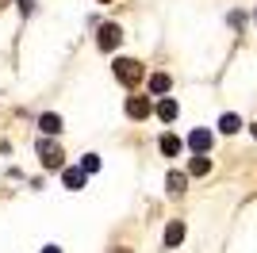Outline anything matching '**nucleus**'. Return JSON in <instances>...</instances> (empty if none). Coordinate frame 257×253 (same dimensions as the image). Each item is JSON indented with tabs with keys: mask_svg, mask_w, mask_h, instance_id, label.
Masks as SVG:
<instances>
[{
	"mask_svg": "<svg viewBox=\"0 0 257 253\" xmlns=\"http://www.w3.org/2000/svg\"><path fill=\"white\" fill-rule=\"evenodd\" d=\"M35 154H39V161H43L46 169H62L65 165V154H62V146L58 142H50V138H39V146H35Z\"/></svg>",
	"mask_w": 257,
	"mask_h": 253,
	"instance_id": "f257e3e1",
	"label": "nucleus"
},
{
	"mask_svg": "<svg viewBox=\"0 0 257 253\" xmlns=\"http://www.w3.org/2000/svg\"><path fill=\"white\" fill-rule=\"evenodd\" d=\"M115 77H119V84H139L142 81V65L135 62V58H119L115 62Z\"/></svg>",
	"mask_w": 257,
	"mask_h": 253,
	"instance_id": "f03ea898",
	"label": "nucleus"
},
{
	"mask_svg": "<svg viewBox=\"0 0 257 253\" xmlns=\"http://www.w3.org/2000/svg\"><path fill=\"white\" fill-rule=\"evenodd\" d=\"M62 184H65L69 192H81V188L88 184V173H85L81 165H69V169H62Z\"/></svg>",
	"mask_w": 257,
	"mask_h": 253,
	"instance_id": "7ed1b4c3",
	"label": "nucleus"
},
{
	"mask_svg": "<svg viewBox=\"0 0 257 253\" xmlns=\"http://www.w3.org/2000/svg\"><path fill=\"white\" fill-rule=\"evenodd\" d=\"M100 50H115L119 42H123V31H119L115 23H104V27H100Z\"/></svg>",
	"mask_w": 257,
	"mask_h": 253,
	"instance_id": "20e7f679",
	"label": "nucleus"
},
{
	"mask_svg": "<svg viewBox=\"0 0 257 253\" xmlns=\"http://www.w3.org/2000/svg\"><path fill=\"white\" fill-rule=\"evenodd\" d=\"M150 111H154V107H150V100H146V96H131V100H127V115H131V119H146Z\"/></svg>",
	"mask_w": 257,
	"mask_h": 253,
	"instance_id": "39448f33",
	"label": "nucleus"
},
{
	"mask_svg": "<svg viewBox=\"0 0 257 253\" xmlns=\"http://www.w3.org/2000/svg\"><path fill=\"white\" fill-rule=\"evenodd\" d=\"M188 146H192L196 154H207V150H211V131H204V126H196L192 135H188Z\"/></svg>",
	"mask_w": 257,
	"mask_h": 253,
	"instance_id": "423d86ee",
	"label": "nucleus"
},
{
	"mask_svg": "<svg viewBox=\"0 0 257 253\" xmlns=\"http://www.w3.org/2000/svg\"><path fill=\"white\" fill-rule=\"evenodd\" d=\"M39 131H43L46 138L62 135V115H54V111H46V115H39Z\"/></svg>",
	"mask_w": 257,
	"mask_h": 253,
	"instance_id": "0eeeda50",
	"label": "nucleus"
},
{
	"mask_svg": "<svg viewBox=\"0 0 257 253\" xmlns=\"http://www.w3.org/2000/svg\"><path fill=\"white\" fill-rule=\"evenodd\" d=\"M177 115H181V104L165 96V100H161V104H158V119H161V123H173V119H177Z\"/></svg>",
	"mask_w": 257,
	"mask_h": 253,
	"instance_id": "6e6552de",
	"label": "nucleus"
},
{
	"mask_svg": "<svg viewBox=\"0 0 257 253\" xmlns=\"http://www.w3.org/2000/svg\"><path fill=\"white\" fill-rule=\"evenodd\" d=\"M158 146H161V154H165V158H177V154L184 150V142H181L177 135H161V142H158Z\"/></svg>",
	"mask_w": 257,
	"mask_h": 253,
	"instance_id": "1a4fd4ad",
	"label": "nucleus"
},
{
	"mask_svg": "<svg viewBox=\"0 0 257 253\" xmlns=\"http://www.w3.org/2000/svg\"><path fill=\"white\" fill-rule=\"evenodd\" d=\"M146 84H150V92H154V96H165V92L173 88L169 73H150V81H146Z\"/></svg>",
	"mask_w": 257,
	"mask_h": 253,
	"instance_id": "9d476101",
	"label": "nucleus"
},
{
	"mask_svg": "<svg viewBox=\"0 0 257 253\" xmlns=\"http://www.w3.org/2000/svg\"><path fill=\"white\" fill-rule=\"evenodd\" d=\"M184 242V222H169V226H165V245H181Z\"/></svg>",
	"mask_w": 257,
	"mask_h": 253,
	"instance_id": "9b49d317",
	"label": "nucleus"
},
{
	"mask_svg": "<svg viewBox=\"0 0 257 253\" xmlns=\"http://www.w3.org/2000/svg\"><path fill=\"white\" fill-rule=\"evenodd\" d=\"M219 131H223V135H238V131H242V119H238L234 111H226V115L219 119Z\"/></svg>",
	"mask_w": 257,
	"mask_h": 253,
	"instance_id": "f8f14e48",
	"label": "nucleus"
},
{
	"mask_svg": "<svg viewBox=\"0 0 257 253\" xmlns=\"http://www.w3.org/2000/svg\"><path fill=\"white\" fill-rule=\"evenodd\" d=\"M188 173H192V177H207V173H211V161H207V154H196L192 165H188Z\"/></svg>",
	"mask_w": 257,
	"mask_h": 253,
	"instance_id": "ddd939ff",
	"label": "nucleus"
},
{
	"mask_svg": "<svg viewBox=\"0 0 257 253\" xmlns=\"http://www.w3.org/2000/svg\"><path fill=\"white\" fill-rule=\"evenodd\" d=\"M184 184H188V177H184V173H169V177H165V188H169V196H181Z\"/></svg>",
	"mask_w": 257,
	"mask_h": 253,
	"instance_id": "4468645a",
	"label": "nucleus"
},
{
	"mask_svg": "<svg viewBox=\"0 0 257 253\" xmlns=\"http://www.w3.org/2000/svg\"><path fill=\"white\" fill-rule=\"evenodd\" d=\"M81 169H85V173H96V169H100V158H96V154H85V158H81Z\"/></svg>",
	"mask_w": 257,
	"mask_h": 253,
	"instance_id": "2eb2a0df",
	"label": "nucleus"
},
{
	"mask_svg": "<svg viewBox=\"0 0 257 253\" xmlns=\"http://www.w3.org/2000/svg\"><path fill=\"white\" fill-rule=\"evenodd\" d=\"M39 253H62V249H58V245H46V249H39Z\"/></svg>",
	"mask_w": 257,
	"mask_h": 253,
	"instance_id": "dca6fc26",
	"label": "nucleus"
},
{
	"mask_svg": "<svg viewBox=\"0 0 257 253\" xmlns=\"http://www.w3.org/2000/svg\"><path fill=\"white\" fill-rule=\"evenodd\" d=\"M20 4H23V8H31V0H20Z\"/></svg>",
	"mask_w": 257,
	"mask_h": 253,
	"instance_id": "f3484780",
	"label": "nucleus"
},
{
	"mask_svg": "<svg viewBox=\"0 0 257 253\" xmlns=\"http://www.w3.org/2000/svg\"><path fill=\"white\" fill-rule=\"evenodd\" d=\"M111 253H131V249H111Z\"/></svg>",
	"mask_w": 257,
	"mask_h": 253,
	"instance_id": "a211bd4d",
	"label": "nucleus"
},
{
	"mask_svg": "<svg viewBox=\"0 0 257 253\" xmlns=\"http://www.w3.org/2000/svg\"><path fill=\"white\" fill-rule=\"evenodd\" d=\"M253 138H257V123H253Z\"/></svg>",
	"mask_w": 257,
	"mask_h": 253,
	"instance_id": "6ab92c4d",
	"label": "nucleus"
},
{
	"mask_svg": "<svg viewBox=\"0 0 257 253\" xmlns=\"http://www.w3.org/2000/svg\"><path fill=\"white\" fill-rule=\"evenodd\" d=\"M100 4H111V0H100Z\"/></svg>",
	"mask_w": 257,
	"mask_h": 253,
	"instance_id": "aec40b11",
	"label": "nucleus"
},
{
	"mask_svg": "<svg viewBox=\"0 0 257 253\" xmlns=\"http://www.w3.org/2000/svg\"><path fill=\"white\" fill-rule=\"evenodd\" d=\"M253 23H257V16H253Z\"/></svg>",
	"mask_w": 257,
	"mask_h": 253,
	"instance_id": "412c9836",
	"label": "nucleus"
}]
</instances>
